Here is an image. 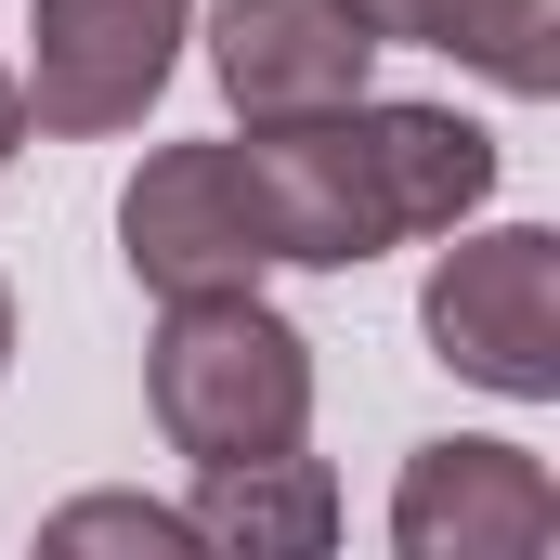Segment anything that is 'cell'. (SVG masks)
<instances>
[{
	"mask_svg": "<svg viewBox=\"0 0 560 560\" xmlns=\"http://www.w3.org/2000/svg\"><path fill=\"white\" fill-rule=\"evenodd\" d=\"M39 548H52V560H79V548L183 560V548H196V522H183V509H156V495H79V509H52V522H39Z\"/></svg>",
	"mask_w": 560,
	"mask_h": 560,
	"instance_id": "cell-10",
	"label": "cell"
},
{
	"mask_svg": "<svg viewBox=\"0 0 560 560\" xmlns=\"http://www.w3.org/2000/svg\"><path fill=\"white\" fill-rule=\"evenodd\" d=\"M430 352L495 392V405H560V235L548 222H495V235H456L418 287Z\"/></svg>",
	"mask_w": 560,
	"mask_h": 560,
	"instance_id": "cell-3",
	"label": "cell"
},
{
	"mask_svg": "<svg viewBox=\"0 0 560 560\" xmlns=\"http://www.w3.org/2000/svg\"><path fill=\"white\" fill-rule=\"evenodd\" d=\"M196 548H248V560H313L339 535V482L326 456H235V469H196Z\"/></svg>",
	"mask_w": 560,
	"mask_h": 560,
	"instance_id": "cell-9",
	"label": "cell"
},
{
	"mask_svg": "<svg viewBox=\"0 0 560 560\" xmlns=\"http://www.w3.org/2000/svg\"><path fill=\"white\" fill-rule=\"evenodd\" d=\"M143 405L170 430V456H196V469L287 456V443H313V339L287 326L261 287H183L156 313Z\"/></svg>",
	"mask_w": 560,
	"mask_h": 560,
	"instance_id": "cell-2",
	"label": "cell"
},
{
	"mask_svg": "<svg viewBox=\"0 0 560 560\" xmlns=\"http://www.w3.org/2000/svg\"><path fill=\"white\" fill-rule=\"evenodd\" d=\"M183 26H196V0H39L26 13V66H13L26 131H52V143L131 131L170 92V66H183Z\"/></svg>",
	"mask_w": 560,
	"mask_h": 560,
	"instance_id": "cell-4",
	"label": "cell"
},
{
	"mask_svg": "<svg viewBox=\"0 0 560 560\" xmlns=\"http://www.w3.org/2000/svg\"><path fill=\"white\" fill-rule=\"evenodd\" d=\"M0 378H13V287H0Z\"/></svg>",
	"mask_w": 560,
	"mask_h": 560,
	"instance_id": "cell-12",
	"label": "cell"
},
{
	"mask_svg": "<svg viewBox=\"0 0 560 560\" xmlns=\"http://www.w3.org/2000/svg\"><path fill=\"white\" fill-rule=\"evenodd\" d=\"M13 143H26V92H13V66H0V170H13Z\"/></svg>",
	"mask_w": 560,
	"mask_h": 560,
	"instance_id": "cell-11",
	"label": "cell"
},
{
	"mask_svg": "<svg viewBox=\"0 0 560 560\" xmlns=\"http://www.w3.org/2000/svg\"><path fill=\"white\" fill-rule=\"evenodd\" d=\"M392 548L405 560H548L560 548L548 456H522V443H495V430L418 443L405 482H392Z\"/></svg>",
	"mask_w": 560,
	"mask_h": 560,
	"instance_id": "cell-6",
	"label": "cell"
},
{
	"mask_svg": "<svg viewBox=\"0 0 560 560\" xmlns=\"http://www.w3.org/2000/svg\"><path fill=\"white\" fill-rule=\"evenodd\" d=\"M378 26L365 0H222L209 13V79L235 118H326L378 79Z\"/></svg>",
	"mask_w": 560,
	"mask_h": 560,
	"instance_id": "cell-7",
	"label": "cell"
},
{
	"mask_svg": "<svg viewBox=\"0 0 560 560\" xmlns=\"http://www.w3.org/2000/svg\"><path fill=\"white\" fill-rule=\"evenodd\" d=\"M365 26L418 39V52H456L509 105H548L560 92V0H365Z\"/></svg>",
	"mask_w": 560,
	"mask_h": 560,
	"instance_id": "cell-8",
	"label": "cell"
},
{
	"mask_svg": "<svg viewBox=\"0 0 560 560\" xmlns=\"http://www.w3.org/2000/svg\"><path fill=\"white\" fill-rule=\"evenodd\" d=\"M235 170H248V209H261L275 261L352 275L378 248L456 235L495 196V131L456 118V105H378V92H352L326 118H248Z\"/></svg>",
	"mask_w": 560,
	"mask_h": 560,
	"instance_id": "cell-1",
	"label": "cell"
},
{
	"mask_svg": "<svg viewBox=\"0 0 560 560\" xmlns=\"http://www.w3.org/2000/svg\"><path fill=\"white\" fill-rule=\"evenodd\" d=\"M118 261H131V287H156V300H183V287H261L275 275L235 143H156V156H143L131 196H118Z\"/></svg>",
	"mask_w": 560,
	"mask_h": 560,
	"instance_id": "cell-5",
	"label": "cell"
}]
</instances>
